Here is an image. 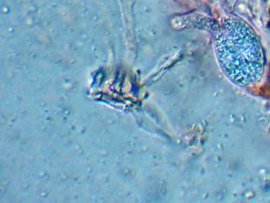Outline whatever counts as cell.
Masks as SVG:
<instances>
[{
	"mask_svg": "<svg viewBox=\"0 0 270 203\" xmlns=\"http://www.w3.org/2000/svg\"><path fill=\"white\" fill-rule=\"evenodd\" d=\"M214 40L219 65L231 81L249 87L261 80L265 67L264 50L257 33L245 20L236 16L224 18Z\"/></svg>",
	"mask_w": 270,
	"mask_h": 203,
	"instance_id": "obj_1",
	"label": "cell"
}]
</instances>
